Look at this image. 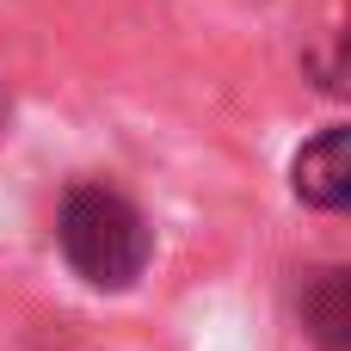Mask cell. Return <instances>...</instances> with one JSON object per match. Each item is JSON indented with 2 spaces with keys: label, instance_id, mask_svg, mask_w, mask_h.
I'll return each instance as SVG.
<instances>
[{
  "label": "cell",
  "instance_id": "obj_3",
  "mask_svg": "<svg viewBox=\"0 0 351 351\" xmlns=\"http://www.w3.org/2000/svg\"><path fill=\"white\" fill-rule=\"evenodd\" d=\"M302 321H308V339L321 351H351V271L346 265H327V271L308 278Z\"/></svg>",
  "mask_w": 351,
  "mask_h": 351
},
{
  "label": "cell",
  "instance_id": "obj_1",
  "mask_svg": "<svg viewBox=\"0 0 351 351\" xmlns=\"http://www.w3.org/2000/svg\"><path fill=\"white\" fill-rule=\"evenodd\" d=\"M56 234H62V253L68 265L93 284V290H130L148 259H154V228L148 216L111 191V185H74L62 197V216H56Z\"/></svg>",
  "mask_w": 351,
  "mask_h": 351
},
{
  "label": "cell",
  "instance_id": "obj_2",
  "mask_svg": "<svg viewBox=\"0 0 351 351\" xmlns=\"http://www.w3.org/2000/svg\"><path fill=\"white\" fill-rule=\"evenodd\" d=\"M290 185L308 210H346L351 204V123H327L315 142H302Z\"/></svg>",
  "mask_w": 351,
  "mask_h": 351
}]
</instances>
